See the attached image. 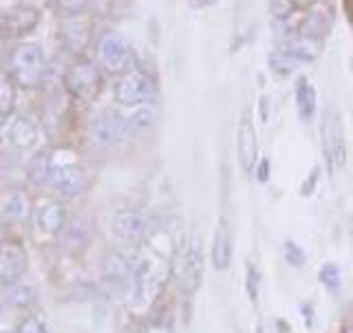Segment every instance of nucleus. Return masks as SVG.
Instances as JSON below:
<instances>
[{"mask_svg":"<svg viewBox=\"0 0 353 333\" xmlns=\"http://www.w3.org/2000/svg\"><path fill=\"white\" fill-rule=\"evenodd\" d=\"M318 283L327 294L338 296L342 292V268L334 261L323 263L318 268Z\"/></svg>","mask_w":353,"mask_h":333,"instance_id":"obj_21","label":"nucleus"},{"mask_svg":"<svg viewBox=\"0 0 353 333\" xmlns=\"http://www.w3.org/2000/svg\"><path fill=\"white\" fill-rule=\"evenodd\" d=\"M323 174H325V165L323 163H314L312 170L305 174V179L301 183V190H298V194H301L303 199H312L318 192L320 181H323Z\"/></svg>","mask_w":353,"mask_h":333,"instance_id":"obj_27","label":"nucleus"},{"mask_svg":"<svg viewBox=\"0 0 353 333\" xmlns=\"http://www.w3.org/2000/svg\"><path fill=\"white\" fill-rule=\"evenodd\" d=\"M0 333H11V331H7V329H0Z\"/></svg>","mask_w":353,"mask_h":333,"instance_id":"obj_40","label":"nucleus"},{"mask_svg":"<svg viewBox=\"0 0 353 333\" xmlns=\"http://www.w3.org/2000/svg\"><path fill=\"white\" fill-rule=\"evenodd\" d=\"M143 333H176V329L168 316H159V318H152L150 323L143 327Z\"/></svg>","mask_w":353,"mask_h":333,"instance_id":"obj_31","label":"nucleus"},{"mask_svg":"<svg viewBox=\"0 0 353 333\" xmlns=\"http://www.w3.org/2000/svg\"><path fill=\"white\" fill-rule=\"evenodd\" d=\"M47 183L62 199H77L86 192L88 183H91V174H88L84 165L77 163L75 159L62 161L58 157H51Z\"/></svg>","mask_w":353,"mask_h":333,"instance_id":"obj_6","label":"nucleus"},{"mask_svg":"<svg viewBox=\"0 0 353 333\" xmlns=\"http://www.w3.org/2000/svg\"><path fill=\"white\" fill-rule=\"evenodd\" d=\"M234 261V230L228 212H221L214 223L212 243H210V263L214 272H228Z\"/></svg>","mask_w":353,"mask_h":333,"instance_id":"obj_11","label":"nucleus"},{"mask_svg":"<svg viewBox=\"0 0 353 333\" xmlns=\"http://www.w3.org/2000/svg\"><path fill=\"white\" fill-rule=\"evenodd\" d=\"M14 97H16L14 84L9 80H0V117L11 113V108H14Z\"/></svg>","mask_w":353,"mask_h":333,"instance_id":"obj_28","label":"nucleus"},{"mask_svg":"<svg viewBox=\"0 0 353 333\" xmlns=\"http://www.w3.org/2000/svg\"><path fill=\"white\" fill-rule=\"evenodd\" d=\"M29 216V199L25 192H11L3 205H0V219L5 221V223H22Z\"/></svg>","mask_w":353,"mask_h":333,"instance_id":"obj_19","label":"nucleus"},{"mask_svg":"<svg viewBox=\"0 0 353 333\" xmlns=\"http://www.w3.org/2000/svg\"><path fill=\"white\" fill-rule=\"evenodd\" d=\"M294 104H296V113H298V119H301V124L312 126L318 117L320 102H318L316 84L312 82V77L305 73L298 75L294 82Z\"/></svg>","mask_w":353,"mask_h":333,"instance_id":"obj_13","label":"nucleus"},{"mask_svg":"<svg viewBox=\"0 0 353 333\" xmlns=\"http://www.w3.org/2000/svg\"><path fill=\"white\" fill-rule=\"evenodd\" d=\"M274 333H292V325L287 323L285 318H276L274 320Z\"/></svg>","mask_w":353,"mask_h":333,"instance_id":"obj_35","label":"nucleus"},{"mask_svg":"<svg viewBox=\"0 0 353 333\" xmlns=\"http://www.w3.org/2000/svg\"><path fill=\"white\" fill-rule=\"evenodd\" d=\"M36 225L42 234L58 236L66 230V212L58 201H44L36 210Z\"/></svg>","mask_w":353,"mask_h":333,"instance_id":"obj_15","label":"nucleus"},{"mask_svg":"<svg viewBox=\"0 0 353 333\" xmlns=\"http://www.w3.org/2000/svg\"><path fill=\"white\" fill-rule=\"evenodd\" d=\"M270 115H272V99H270V95H261L259 97V119H261V124H268Z\"/></svg>","mask_w":353,"mask_h":333,"instance_id":"obj_34","label":"nucleus"},{"mask_svg":"<svg viewBox=\"0 0 353 333\" xmlns=\"http://www.w3.org/2000/svg\"><path fill=\"white\" fill-rule=\"evenodd\" d=\"M234 143H236V161L239 168L245 176L254 174V168L261 159V150H259V132L256 124H254L252 113L245 108L241 113L236 121V132H234Z\"/></svg>","mask_w":353,"mask_h":333,"instance_id":"obj_8","label":"nucleus"},{"mask_svg":"<svg viewBox=\"0 0 353 333\" xmlns=\"http://www.w3.org/2000/svg\"><path fill=\"white\" fill-rule=\"evenodd\" d=\"M27 254L16 243H3L0 245V285L11 287L20 283L27 272Z\"/></svg>","mask_w":353,"mask_h":333,"instance_id":"obj_14","label":"nucleus"},{"mask_svg":"<svg viewBox=\"0 0 353 333\" xmlns=\"http://www.w3.org/2000/svg\"><path fill=\"white\" fill-rule=\"evenodd\" d=\"M93 38V22L86 14L64 16L58 25V40L62 51H66L73 58H84V51L88 49Z\"/></svg>","mask_w":353,"mask_h":333,"instance_id":"obj_9","label":"nucleus"},{"mask_svg":"<svg viewBox=\"0 0 353 333\" xmlns=\"http://www.w3.org/2000/svg\"><path fill=\"white\" fill-rule=\"evenodd\" d=\"M256 333H274V327H270L268 323H265V320H259L256 323V329H254Z\"/></svg>","mask_w":353,"mask_h":333,"instance_id":"obj_37","label":"nucleus"},{"mask_svg":"<svg viewBox=\"0 0 353 333\" xmlns=\"http://www.w3.org/2000/svg\"><path fill=\"white\" fill-rule=\"evenodd\" d=\"M9 73L14 84L20 88H38L42 86L44 73H47V60L38 44L18 42L9 53Z\"/></svg>","mask_w":353,"mask_h":333,"instance_id":"obj_2","label":"nucleus"},{"mask_svg":"<svg viewBox=\"0 0 353 333\" xmlns=\"http://www.w3.org/2000/svg\"><path fill=\"white\" fill-rule=\"evenodd\" d=\"M64 88L80 102H93L104 88V71L91 58H75L64 73Z\"/></svg>","mask_w":353,"mask_h":333,"instance_id":"obj_4","label":"nucleus"},{"mask_svg":"<svg viewBox=\"0 0 353 333\" xmlns=\"http://www.w3.org/2000/svg\"><path fill=\"white\" fill-rule=\"evenodd\" d=\"M16 333H47V325L38 316H25L18 323Z\"/></svg>","mask_w":353,"mask_h":333,"instance_id":"obj_29","label":"nucleus"},{"mask_svg":"<svg viewBox=\"0 0 353 333\" xmlns=\"http://www.w3.org/2000/svg\"><path fill=\"white\" fill-rule=\"evenodd\" d=\"M95 62L99 69L110 75H121L132 69H137L135 51L128 40L117 31H106L95 42Z\"/></svg>","mask_w":353,"mask_h":333,"instance_id":"obj_3","label":"nucleus"},{"mask_svg":"<svg viewBox=\"0 0 353 333\" xmlns=\"http://www.w3.org/2000/svg\"><path fill=\"white\" fill-rule=\"evenodd\" d=\"M203 279V250L201 239L192 236L176 254V283L181 292L192 296Z\"/></svg>","mask_w":353,"mask_h":333,"instance_id":"obj_7","label":"nucleus"},{"mask_svg":"<svg viewBox=\"0 0 353 333\" xmlns=\"http://www.w3.org/2000/svg\"><path fill=\"white\" fill-rule=\"evenodd\" d=\"M91 137L97 146H117V143L130 139L128 124H126V113L124 110L106 108L91 121Z\"/></svg>","mask_w":353,"mask_h":333,"instance_id":"obj_10","label":"nucleus"},{"mask_svg":"<svg viewBox=\"0 0 353 333\" xmlns=\"http://www.w3.org/2000/svg\"><path fill=\"white\" fill-rule=\"evenodd\" d=\"M318 137H320V154H323V165L329 179L345 170L347 157H349V143H347V130H345V117L336 106H327L323 110L318 124Z\"/></svg>","mask_w":353,"mask_h":333,"instance_id":"obj_1","label":"nucleus"},{"mask_svg":"<svg viewBox=\"0 0 353 333\" xmlns=\"http://www.w3.org/2000/svg\"><path fill=\"white\" fill-rule=\"evenodd\" d=\"M349 71H351V77H353V58L349 60Z\"/></svg>","mask_w":353,"mask_h":333,"instance_id":"obj_39","label":"nucleus"},{"mask_svg":"<svg viewBox=\"0 0 353 333\" xmlns=\"http://www.w3.org/2000/svg\"><path fill=\"white\" fill-rule=\"evenodd\" d=\"M243 287H245V294H248V301L259 307V301H261V290H263V274L259 270L256 261L248 259L245 261V276H243Z\"/></svg>","mask_w":353,"mask_h":333,"instance_id":"obj_22","label":"nucleus"},{"mask_svg":"<svg viewBox=\"0 0 353 333\" xmlns=\"http://www.w3.org/2000/svg\"><path fill=\"white\" fill-rule=\"evenodd\" d=\"M254 181L265 185V183H270L272 179V159L268 157V154H261V159L256 163V168H254Z\"/></svg>","mask_w":353,"mask_h":333,"instance_id":"obj_30","label":"nucleus"},{"mask_svg":"<svg viewBox=\"0 0 353 333\" xmlns=\"http://www.w3.org/2000/svg\"><path fill=\"white\" fill-rule=\"evenodd\" d=\"M265 62H268V71L276 77V80H287V77H292L298 69H301V64L279 47L268 53Z\"/></svg>","mask_w":353,"mask_h":333,"instance_id":"obj_20","label":"nucleus"},{"mask_svg":"<svg viewBox=\"0 0 353 333\" xmlns=\"http://www.w3.org/2000/svg\"><path fill=\"white\" fill-rule=\"evenodd\" d=\"M268 11L274 22H283L296 16L301 7H298L296 0H268Z\"/></svg>","mask_w":353,"mask_h":333,"instance_id":"obj_26","label":"nucleus"},{"mask_svg":"<svg viewBox=\"0 0 353 333\" xmlns=\"http://www.w3.org/2000/svg\"><path fill=\"white\" fill-rule=\"evenodd\" d=\"M279 49H283L287 55L298 64H312L320 58V49H323V42H314V40H305V38H292V40H285L276 44Z\"/></svg>","mask_w":353,"mask_h":333,"instance_id":"obj_18","label":"nucleus"},{"mask_svg":"<svg viewBox=\"0 0 353 333\" xmlns=\"http://www.w3.org/2000/svg\"><path fill=\"white\" fill-rule=\"evenodd\" d=\"M283 259L285 263L294 270H305L307 268V252L296 239H285L283 241Z\"/></svg>","mask_w":353,"mask_h":333,"instance_id":"obj_24","label":"nucleus"},{"mask_svg":"<svg viewBox=\"0 0 353 333\" xmlns=\"http://www.w3.org/2000/svg\"><path fill=\"white\" fill-rule=\"evenodd\" d=\"M5 301H7L11 307H16V309H29V307H33V305L38 303V296H36V292H33L29 285L16 283V285L7 287Z\"/></svg>","mask_w":353,"mask_h":333,"instance_id":"obj_23","label":"nucleus"},{"mask_svg":"<svg viewBox=\"0 0 353 333\" xmlns=\"http://www.w3.org/2000/svg\"><path fill=\"white\" fill-rule=\"evenodd\" d=\"M192 9H208V7H214L219 0H188Z\"/></svg>","mask_w":353,"mask_h":333,"instance_id":"obj_36","label":"nucleus"},{"mask_svg":"<svg viewBox=\"0 0 353 333\" xmlns=\"http://www.w3.org/2000/svg\"><path fill=\"white\" fill-rule=\"evenodd\" d=\"M5 137L14 148L27 150L38 141V126L33 124L29 117H16L7 124Z\"/></svg>","mask_w":353,"mask_h":333,"instance_id":"obj_17","label":"nucleus"},{"mask_svg":"<svg viewBox=\"0 0 353 333\" xmlns=\"http://www.w3.org/2000/svg\"><path fill=\"white\" fill-rule=\"evenodd\" d=\"M157 97V82L143 69H132L117 75L113 84V99L121 108H135L141 104L154 102Z\"/></svg>","mask_w":353,"mask_h":333,"instance_id":"obj_5","label":"nucleus"},{"mask_svg":"<svg viewBox=\"0 0 353 333\" xmlns=\"http://www.w3.org/2000/svg\"><path fill=\"white\" fill-rule=\"evenodd\" d=\"M124 113H126V124H128L130 137L146 135V132H150L159 121V108L154 102L141 104L135 108H124Z\"/></svg>","mask_w":353,"mask_h":333,"instance_id":"obj_16","label":"nucleus"},{"mask_svg":"<svg viewBox=\"0 0 353 333\" xmlns=\"http://www.w3.org/2000/svg\"><path fill=\"white\" fill-rule=\"evenodd\" d=\"M298 312H301L305 329L314 331L316 329V303L314 301H303L301 305H298Z\"/></svg>","mask_w":353,"mask_h":333,"instance_id":"obj_32","label":"nucleus"},{"mask_svg":"<svg viewBox=\"0 0 353 333\" xmlns=\"http://www.w3.org/2000/svg\"><path fill=\"white\" fill-rule=\"evenodd\" d=\"M64 232H66V245L73 252H82L88 248V225L82 223V221H75V223L69 225Z\"/></svg>","mask_w":353,"mask_h":333,"instance_id":"obj_25","label":"nucleus"},{"mask_svg":"<svg viewBox=\"0 0 353 333\" xmlns=\"http://www.w3.org/2000/svg\"><path fill=\"white\" fill-rule=\"evenodd\" d=\"M60 7L66 11V16H75V14H84L88 7V0H58Z\"/></svg>","mask_w":353,"mask_h":333,"instance_id":"obj_33","label":"nucleus"},{"mask_svg":"<svg viewBox=\"0 0 353 333\" xmlns=\"http://www.w3.org/2000/svg\"><path fill=\"white\" fill-rule=\"evenodd\" d=\"M110 228H113V234L126 245H139L148 236V219L141 210H117L113 214V221H110Z\"/></svg>","mask_w":353,"mask_h":333,"instance_id":"obj_12","label":"nucleus"},{"mask_svg":"<svg viewBox=\"0 0 353 333\" xmlns=\"http://www.w3.org/2000/svg\"><path fill=\"white\" fill-rule=\"evenodd\" d=\"M340 333H353V325H347V327H342Z\"/></svg>","mask_w":353,"mask_h":333,"instance_id":"obj_38","label":"nucleus"}]
</instances>
